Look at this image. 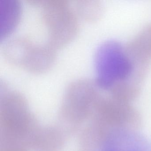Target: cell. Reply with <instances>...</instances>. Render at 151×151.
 <instances>
[{
	"instance_id": "6da1fadb",
	"label": "cell",
	"mask_w": 151,
	"mask_h": 151,
	"mask_svg": "<svg viewBox=\"0 0 151 151\" xmlns=\"http://www.w3.org/2000/svg\"><path fill=\"white\" fill-rule=\"evenodd\" d=\"M55 50L47 44L36 43L27 37H16L3 46L2 55L12 66L33 74H41L52 66Z\"/></svg>"
},
{
	"instance_id": "7a4b0ae2",
	"label": "cell",
	"mask_w": 151,
	"mask_h": 151,
	"mask_svg": "<svg viewBox=\"0 0 151 151\" xmlns=\"http://www.w3.org/2000/svg\"><path fill=\"white\" fill-rule=\"evenodd\" d=\"M41 17L54 49L62 48L75 37L78 29L77 15L67 0H40Z\"/></svg>"
},
{
	"instance_id": "3957f363",
	"label": "cell",
	"mask_w": 151,
	"mask_h": 151,
	"mask_svg": "<svg viewBox=\"0 0 151 151\" xmlns=\"http://www.w3.org/2000/svg\"><path fill=\"white\" fill-rule=\"evenodd\" d=\"M97 80L101 89H110L116 83L127 78L132 69L131 63L118 42L109 41L99 47L94 59Z\"/></svg>"
},
{
	"instance_id": "277c9868",
	"label": "cell",
	"mask_w": 151,
	"mask_h": 151,
	"mask_svg": "<svg viewBox=\"0 0 151 151\" xmlns=\"http://www.w3.org/2000/svg\"><path fill=\"white\" fill-rule=\"evenodd\" d=\"M98 114L101 128L111 133L116 131L137 132L142 125L139 112L122 101L100 103Z\"/></svg>"
},
{
	"instance_id": "5b68a950",
	"label": "cell",
	"mask_w": 151,
	"mask_h": 151,
	"mask_svg": "<svg viewBox=\"0 0 151 151\" xmlns=\"http://www.w3.org/2000/svg\"><path fill=\"white\" fill-rule=\"evenodd\" d=\"M137 132L120 131L112 134L103 151H151V145Z\"/></svg>"
},
{
	"instance_id": "8992f818",
	"label": "cell",
	"mask_w": 151,
	"mask_h": 151,
	"mask_svg": "<svg viewBox=\"0 0 151 151\" xmlns=\"http://www.w3.org/2000/svg\"><path fill=\"white\" fill-rule=\"evenodd\" d=\"M21 6L18 0H0V40L16 27L20 20Z\"/></svg>"
}]
</instances>
